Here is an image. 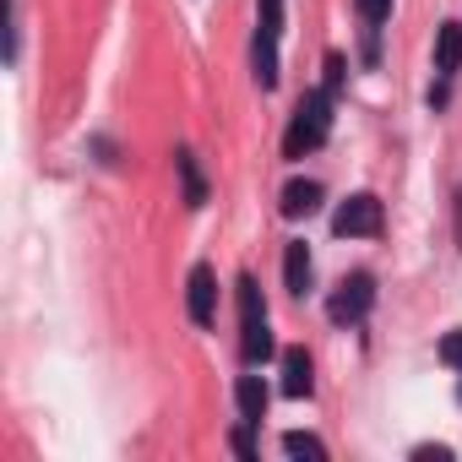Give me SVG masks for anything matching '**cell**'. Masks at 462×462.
<instances>
[{
  "mask_svg": "<svg viewBox=\"0 0 462 462\" xmlns=\"http://www.w3.org/2000/svg\"><path fill=\"white\" fill-rule=\"evenodd\" d=\"M240 348H245V365L273 359V327H267V305H262L256 278H240Z\"/></svg>",
  "mask_w": 462,
  "mask_h": 462,
  "instance_id": "1",
  "label": "cell"
},
{
  "mask_svg": "<svg viewBox=\"0 0 462 462\" xmlns=\"http://www.w3.org/2000/svg\"><path fill=\"white\" fill-rule=\"evenodd\" d=\"M327 131H332V98L327 93H305V104L294 109V125H289L283 152L289 158H305V152H316L327 142Z\"/></svg>",
  "mask_w": 462,
  "mask_h": 462,
  "instance_id": "2",
  "label": "cell"
},
{
  "mask_svg": "<svg viewBox=\"0 0 462 462\" xmlns=\"http://www.w3.org/2000/svg\"><path fill=\"white\" fill-rule=\"evenodd\" d=\"M370 300H375V283H370L365 273H354V278H343V283H337V294L327 300V316H332L337 327H354V321H365V316H370Z\"/></svg>",
  "mask_w": 462,
  "mask_h": 462,
  "instance_id": "3",
  "label": "cell"
},
{
  "mask_svg": "<svg viewBox=\"0 0 462 462\" xmlns=\"http://www.w3.org/2000/svg\"><path fill=\"white\" fill-rule=\"evenodd\" d=\"M332 228L343 240H359V235H375L381 228V201L370 196V190H359V196H348L343 207H337V217H332Z\"/></svg>",
  "mask_w": 462,
  "mask_h": 462,
  "instance_id": "4",
  "label": "cell"
},
{
  "mask_svg": "<svg viewBox=\"0 0 462 462\" xmlns=\"http://www.w3.org/2000/svg\"><path fill=\"white\" fill-rule=\"evenodd\" d=\"M185 310H190L196 327H212V316H217V278H212V267H190V278H185Z\"/></svg>",
  "mask_w": 462,
  "mask_h": 462,
  "instance_id": "5",
  "label": "cell"
},
{
  "mask_svg": "<svg viewBox=\"0 0 462 462\" xmlns=\"http://www.w3.org/2000/svg\"><path fill=\"white\" fill-rule=\"evenodd\" d=\"M310 386H316L310 354H305V348H289V354H283V397H310Z\"/></svg>",
  "mask_w": 462,
  "mask_h": 462,
  "instance_id": "6",
  "label": "cell"
},
{
  "mask_svg": "<svg viewBox=\"0 0 462 462\" xmlns=\"http://www.w3.org/2000/svg\"><path fill=\"white\" fill-rule=\"evenodd\" d=\"M235 402H240V419H245V424H262V413H267L273 392H267V381H262V375H240Z\"/></svg>",
  "mask_w": 462,
  "mask_h": 462,
  "instance_id": "7",
  "label": "cell"
},
{
  "mask_svg": "<svg viewBox=\"0 0 462 462\" xmlns=\"http://www.w3.org/2000/svg\"><path fill=\"white\" fill-rule=\"evenodd\" d=\"M321 207V185L316 180H289L283 185V217H310Z\"/></svg>",
  "mask_w": 462,
  "mask_h": 462,
  "instance_id": "8",
  "label": "cell"
},
{
  "mask_svg": "<svg viewBox=\"0 0 462 462\" xmlns=\"http://www.w3.org/2000/svg\"><path fill=\"white\" fill-rule=\"evenodd\" d=\"M457 66H462V28H457V23H446V28L435 33V71H446V77H451Z\"/></svg>",
  "mask_w": 462,
  "mask_h": 462,
  "instance_id": "9",
  "label": "cell"
},
{
  "mask_svg": "<svg viewBox=\"0 0 462 462\" xmlns=\"http://www.w3.org/2000/svg\"><path fill=\"white\" fill-rule=\"evenodd\" d=\"M283 283H289L294 294H305V283H310V251H305V245H289V251H283Z\"/></svg>",
  "mask_w": 462,
  "mask_h": 462,
  "instance_id": "10",
  "label": "cell"
},
{
  "mask_svg": "<svg viewBox=\"0 0 462 462\" xmlns=\"http://www.w3.org/2000/svg\"><path fill=\"white\" fill-rule=\"evenodd\" d=\"M174 169H180V180H185V207H201V201H207V185H201V174H196V158H190V152H174Z\"/></svg>",
  "mask_w": 462,
  "mask_h": 462,
  "instance_id": "11",
  "label": "cell"
},
{
  "mask_svg": "<svg viewBox=\"0 0 462 462\" xmlns=\"http://www.w3.org/2000/svg\"><path fill=\"white\" fill-rule=\"evenodd\" d=\"M283 451H289V457H310V462L327 457V446H321L316 435H305V430H289V435H283Z\"/></svg>",
  "mask_w": 462,
  "mask_h": 462,
  "instance_id": "12",
  "label": "cell"
},
{
  "mask_svg": "<svg viewBox=\"0 0 462 462\" xmlns=\"http://www.w3.org/2000/svg\"><path fill=\"white\" fill-rule=\"evenodd\" d=\"M278 33H283V0H262V33H256V44H278Z\"/></svg>",
  "mask_w": 462,
  "mask_h": 462,
  "instance_id": "13",
  "label": "cell"
},
{
  "mask_svg": "<svg viewBox=\"0 0 462 462\" xmlns=\"http://www.w3.org/2000/svg\"><path fill=\"white\" fill-rule=\"evenodd\" d=\"M440 359H446L451 370H462V332H446V337H440Z\"/></svg>",
  "mask_w": 462,
  "mask_h": 462,
  "instance_id": "14",
  "label": "cell"
},
{
  "mask_svg": "<svg viewBox=\"0 0 462 462\" xmlns=\"http://www.w3.org/2000/svg\"><path fill=\"white\" fill-rule=\"evenodd\" d=\"M386 12H392V0H359V17L375 28V23H386Z\"/></svg>",
  "mask_w": 462,
  "mask_h": 462,
  "instance_id": "15",
  "label": "cell"
},
{
  "mask_svg": "<svg viewBox=\"0 0 462 462\" xmlns=\"http://www.w3.org/2000/svg\"><path fill=\"white\" fill-rule=\"evenodd\" d=\"M337 82H343V60L332 55V60H327V88H337Z\"/></svg>",
  "mask_w": 462,
  "mask_h": 462,
  "instance_id": "16",
  "label": "cell"
},
{
  "mask_svg": "<svg viewBox=\"0 0 462 462\" xmlns=\"http://www.w3.org/2000/svg\"><path fill=\"white\" fill-rule=\"evenodd\" d=\"M457 397H462V386H457Z\"/></svg>",
  "mask_w": 462,
  "mask_h": 462,
  "instance_id": "17",
  "label": "cell"
}]
</instances>
